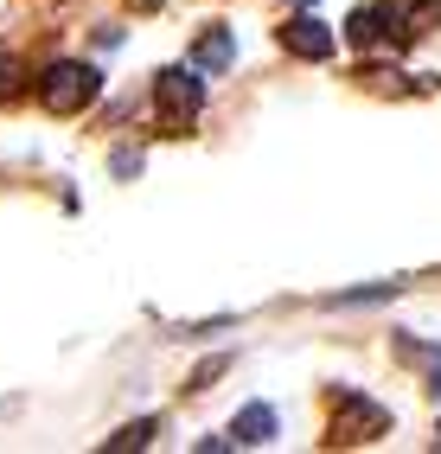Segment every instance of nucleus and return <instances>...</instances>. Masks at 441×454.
Returning <instances> with one entry per match:
<instances>
[{
  "instance_id": "nucleus-7",
  "label": "nucleus",
  "mask_w": 441,
  "mask_h": 454,
  "mask_svg": "<svg viewBox=\"0 0 441 454\" xmlns=\"http://www.w3.org/2000/svg\"><path fill=\"white\" fill-rule=\"evenodd\" d=\"M154 442V416H141V422H128V429H115L109 442H103V454H128V448H147Z\"/></svg>"
},
{
  "instance_id": "nucleus-1",
  "label": "nucleus",
  "mask_w": 441,
  "mask_h": 454,
  "mask_svg": "<svg viewBox=\"0 0 441 454\" xmlns=\"http://www.w3.org/2000/svg\"><path fill=\"white\" fill-rule=\"evenodd\" d=\"M90 97H97V71L77 65V58H58V65L39 77V103H45L51 115H77Z\"/></svg>"
},
{
  "instance_id": "nucleus-6",
  "label": "nucleus",
  "mask_w": 441,
  "mask_h": 454,
  "mask_svg": "<svg viewBox=\"0 0 441 454\" xmlns=\"http://www.w3.org/2000/svg\"><path fill=\"white\" fill-rule=\"evenodd\" d=\"M230 58H237V39H230L224 26H212V33L198 39V51H192V65H198V71H224Z\"/></svg>"
},
{
  "instance_id": "nucleus-5",
  "label": "nucleus",
  "mask_w": 441,
  "mask_h": 454,
  "mask_svg": "<svg viewBox=\"0 0 441 454\" xmlns=\"http://www.w3.org/2000/svg\"><path fill=\"white\" fill-rule=\"evenodd\" d=\"M230 435H237L244 448H262V442H275V410H269V403H250V410L237 416V429H230Z\"/></svg>"
},
{
  "instance_id": "nucleus-8",
  "label": "nucleus",
  "mask_w": 441,
  "mask_h": 454,
  "mask_svg": "<svg viewBox=\"0 0 441 454\" xmlns=\"http://www.w3.org/2000/svg\"><path fill=\"white\" fill-rule=\"evenodd\" d=\"M345 39H352V45H371V39H377V13H371V7L352 13V20H345Z\"/></svg>"
},
{
  "instance_id": "nucleus-3",
  "label": "nucleus",
  "mask_w": 441,
  "mask_h": 454,
  "mask_svg": "<svg viewBox=\"0 0 441 454\" xmlns=\"http://www.w3.org/2000/svg\"><path fill=\"white\" fill-rule=\"evenodd\" d=\"M384 429H391V416L377 410V403L339 397V435H345V442H371V435H384Z\"/></svg>"
},
{
  "instance_id": "nucleus-9",
  "label": "nucleus",
  "mask_w": 441,
  "mask_h": 454,
  "mask_svg": "<svg viewBox=\"0 0 441 454\" xmlns=\"http://www.w3.org/2000/svg\"><path fill=\"white\" fill-rule=\"evenodd\" d=\"M7 77H13V51H0V90H7Z\"/></svg>"
},
{
  "instance_id": "nucleus-4",
  "label": "nucleus",
  "mask_w": 441,
  "mask_h": 454,
  "mask_svg": "<svg viewBox=\"0 0 441 454\" xmlns=\"http://www.w3.org/2000/svg\"><path fill=\"white\" fill-rule=\"evenodd\" d=\"M282 45H288L294 58H333V33H327V26H320L313 13L288 20V26H282Z\"/></svg>"
},
{
  "instance_id": "nucleus-2",
  "label": "nucleus",
  "mask_w": 441,
  "mask_h": 454,
  "mask_svg": "<svg viewBox=\"0 0 441 454\" xmlns=\"http://www.w3.org/2000/svg\"><path fill=\"white\" fill-rule=\"evenodd\" d=\"M198 103H205L198 71H160V115H166V122H186V115H198Z\"/></svg>"
}]
</instances>
